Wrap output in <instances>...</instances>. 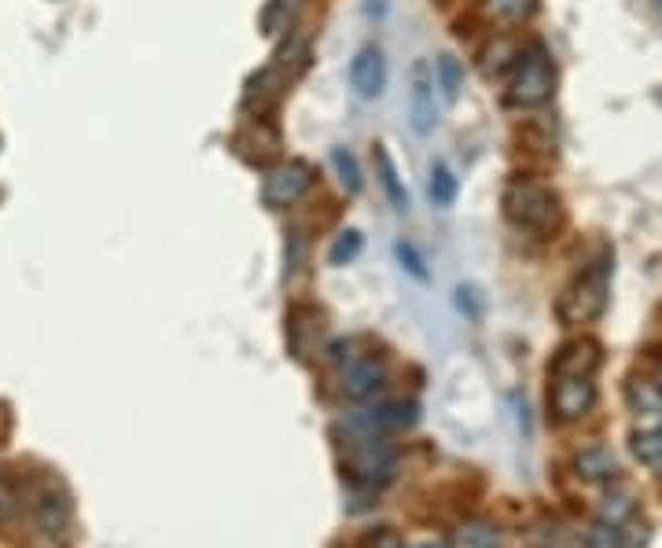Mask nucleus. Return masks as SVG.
<instances>
[{"label": "nucleus", "instance_id": "nucleus-1", "mask_svg": "<svg viewBox=\"0 0 662 548\" xmlns=\"http://www.w3.org/2000/svg\"><path fill=\"white\" fill-rule=\"evenodd\" d=\"M596 368H600V346L596 343H570L552 361L548 405L559 420H581L596 401Z\"/></svg>", "mask_w": 662, "mask_h": 548}, {"label": "nucleus", "instance_id": "nucleus-2", "mask_svg": "<svg viewBox=\"0 0 662 548\" xmlns=\"http://www.w3.org/2000/svg\"><path fill=\"white\" fill-rule=\"evenodd\" d=\"M607 291H611V255L604 250V255L589 261V266L574 277L570 288L559 294V305H556L559 321L578 327V324L596 321V316H604Z\"/></svg>", "mask_w": 662, "mask_h": 548}, {"label": "nucleus", "instance_id": "nucleus-3", "mask_svg": "<svg viewBox=\"0 0 662 548\" xmlns=\"http://www.w3.org/2000/svg\"><path fill=\"white\" fill-rule=\"evenodd\" d=\"M504 217L526 233H548L552 225L559 222V200L548 184L530 181V178H512L504 184L501 195Z\"/></svg>", "mask_w": 662, "mask_h": 548}, {"label": "nucleus", "instance_id": "nucleus-4", "mask_svg": "<svg viewBox=\"0 0 662 548\" xmlns=\"http://www.w3.org/2000/svg\"><path fill=\"white\" fill-rule=\"evenodd\" d=\"M556 93V67L545 45H530L526 56H519L515 85H512V104L515 107H541Z\"/></svg>", "mask_w": 662, "mask_h": 548}, {"label": "nucleus", "instance_id": "nucleus-5", "mask_svg": "<svg viewBox=\"0 0 662 548\" xmlns=\"http://www.w3.org/2000/svg\"><path fill=\"white\" fill-rule=\"evenodd\" d=\"M350 453H346V468L350 475L364 482V486H380V482L391 479L394 471V449L391 442H383L380 434H357L350 431Z\"/></svg>", "mask_w": 662, "mask_h": 548}, {"label": "nucleus", "instance_id": "nucleus-6", "mask_svg": "<svg viewBox=\"0 0 662 548\" xmlns=\"http://www.w3.org/2000/svg\"><path fill=\"white\" fill-rule=\"evenodd\" d=\"M309 184H313V173H309L306 162H280V166H273L265 173L261 181V203L273 206V211H284V206H295L302 195L309 192Z\"/></svg>", "mask_w": 662, "mask_h": 548}, {"label": "nucleus", "instance_id": "nucleus-7", "mask_svg": "<svg viewBox=\"0 0 662 548\" xmlns=\"http://www.w3.org/2000/svg\"><path fill=\"white\" fill-rule=\"evenodd\" d=\"M435 71L424 60L413 67V89H408V122L419 137H427L438 126V100H435Z\"/></svg>", "mask_w": 662, "mask_h": 548}, {"label": "nucleus", "instance_id": "nucleus-8", "mask_svg": "<svg viewBox=\"0 0 662 548\" xmlns=\"http://www.w3.org/2000/svg\"><path fill=\"white\" fill-rule=\"evenodd\" d=\"M386 379V365L383 357L375 354H346L342 357V390L350 394V398H372L375 390L383 387Z\"/></svg>", "mask_w": 662, "mask_h": 548}, {"label": "nucleus", "instance_id": "nucleus-9", "mask_svg": "<svg viewBox=\"0 0 662 548\" xmlns=\"http://www.w3.org/2000/svg\"><path fill=\"white\" fill-rule=\"evenodd\" d=\"M350 89L361 96V100H380L386 89V60L380 49H361L357 56L350 60Z\"/></svg>", "mask_w": 662, "mask_h": 548}, {"label": "nucleus", "instance_id": "nucleus-10", "mask_svg": "<svg viewBox=\"0 0 662 548\" xmlns=\"http://www.w3.org/2000/svg\"><path fill=\"white\" fill-rule=\"evenodd\" d=\"M626 405L633 412V420L640 431H651V427H662V387L651 379H633L626 387Z\"/></svg>", "mask_w": 662, "mask_h": 548}, {"label": "nucleus", "instance_id": "nucleus-11", "mask_svg": "<svg viewBox=\"0 0 662 548\" xmlns=\"http://www.w3.org/2000/svg\"><path fill=\"white\" fill-rule=\"evenodd\" d=\"M574 468L585 482H611L618 475V460L607 445H585L574 456Z\"/></svg>", "mask_w": 662, "mask_h": 548}, {"label": "nucleus", "instance_id": "nucleus-12", "mask_svg": "<svg viewBox=\"0 0 662 548\" xmlns=\"http://www.w3.org/2000/svg\"><path fill=\"white\" fill-rule=\"evenodd\" d=\"M435 82H438V89H441V96L452 104L460 96V89H463V67H460V60L452 56V52H441V56L435 60Z\"/></svg>", "mask_w": 662, "mask_h": 548}, {"label": "nucleus", "instance_id": "nucleus-13", "mask_svg": "<svg viewBox=\"0 0 662 548\" xmlns=\"http://www.w3.org/2000/svg\"><path fill=\"white\" fill-rule=\"evenodd\" d=\"M430 203L441 206V211H449L452 203H457V178H452V170L446 162H435V170H430Z\"/></svg>", "mask_w": 662, "mask_h": 548}, {"label": "nucleus", "instance_id": "nucleus-14", "mask_svg": "<svg viewBox=\"0 0 662 548\" xmlns=\"http://www.w3.org/2000/svg\"><path fill=\"white\" fill-rule=\"evenodd\" d=\"M375 166H380V181H383L386 195H391L394 211H408V192L402 189V181H397L394 162H391V155H386L383 148H375Z\"/></svg>", "mask_w": 662, "mask_h": 548}, {"label": "nucleus", "instance_id": "nucleus-15", "mask_svg": "<svg viewBox=\"0 0 662 548\" xmlns=\"http://www.w3.org/2000/svg\"><path fill=\"white\" fill-rule=\"evenodd\" d=\"M633 456L648 468H662V427H651V431H633Z\"/></svg>", "mask_w": 662, "mask_h": 548}, {"label": "nucleus", "instance_id": "nucleus-16", "mask_svg": "<svg viewBox=\"0 0 662 548\" xmlns=\"http://www.w3.org/2000/svg\"><path fill=\"white\" fill-rule=\"evenodd\" d=\"M485 12L501 23H523L537 12V0H485Z\"/></svg>", "mask_w": 662, "mask_h": 548}, {"label": "nucleus", "instance_id": "nucleus-17", "mask_svg": "<svg viewBox=\"0 0 662 548\" xmlns=\"http://www.w3.org/2000/svg\"><path fill=\"white\" fill-rule=\"evenodd\" d=\"M626 519H633V493H629V490L607 493L604 504H600V523L622 526Z\"/></svg>", "mask_w": 662, "mask_h": 548}, {"label": "nucleus", "instance_id": "nucleus-18", "mask_svg": "<svg viewBox=\"0 0 662 548\" xmlns=\"http://www.w3.org/2000/svg\"><path fill=\"white\" fill-rule=\"evenodd\" d=\"M38 519L49 534H60L63 523H66V501L55 497V493H44V497L38 501Z\"/></svg>", "mask_w": 662, "mask_h": 548}, {"label": "nucleus", "instance_id": "nucleus-19", "mask_svg": "<svg viewBox=\"0 0 662 548\" xmlns=\"http://www.w3.org/2000/svg\"><path fill=\"white\" fill-rule=\"evenodd\" d=\"M331 166H335L339 181H342V189H346L350 195H357V192H361V170H357V162H353L350 151L331 148Z\"/></svg>", "mask_w": 662, "mask_h": 548}, {"label": "nucleus", "instance_id": "nucleus-20", "mask_svg": "<svg viewBox=\"0 0 662 548\" xmlns=\"http://www.w3.org/2000/svg\"><path fill=\"white\" fill-rule=\"evenodd\" d=\"M357 255H361V233L346 228V233H339V239L331 244L328 261H331V266H346V261H353Z\"/></svg>", "mask_w": 662, "mask_h": 548}, {"label": "nucleus", "instance_id": "nucleus-21", "mask_svg": "<svg viewBox=\"0 0 662 548\" xmlns=\"http://www.w3.org/2000/svg\"><path fill=\"white\" fill-rule=\"evenodd\" d=\"M585 541H589V548H626L622 526H611V523H596Z\"/></svg>", "mask_w": 662, "mask_h": 548}, {"label": "nucleus", "instance_id": "nucleus-22", "mask_svg": "<svg viewBox=\"0 0 662 548\" xmlns=\"http://www.w3.org/2000/svg\"><path fill=\"white\" fill-rule=\"evenodd\" d=\"M397 258H402V266L413 272L416 280H427V269H424V261H419V255L408 244H397Z\"/></svg>", "mask_w": 662, "mask_h": 548}, {"label": "nucleus", "instance_id": "nucleus-23", "mask_svg": "<svg viewBox=\"0 0 662 548\" xmlns=\"http://www.w3.org/2000/svg\"><path fill=\"white\" fill-rule=\"evenodd\" d=\"M463 541H468L471 548H479V545H485V548H493V541H496V534L490 530V526H468V530H463Z\"/></svg>", "mask_w": 662, "mask_h": 548}, {"label": "nucleus", "instance_id": "nucleus-24", "mask_svg": "<svg viewBox=\"0 0 662 548\" xmlns=\"http://www.w3.org/2000/svg\"><path fill=\"white\" fill-rule=\"evenodd\" d=\"M369 548H405V545H402V537H397L394 530H380L369 541Z\"/></svg>", "mask_w": 662, "mask_h": 548}]
</instances>
